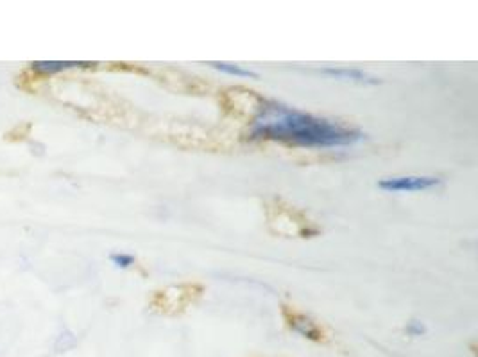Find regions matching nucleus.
<instances>
[{
  "label": "nucleus",
  "instance_id": "nucleus-7",
  "mask_svg": "<svg viewBox=\"0 0 478 357\" xmlns=\"http://www.w3.org/2000/svg\"><path fill=\"white\" fill-rule=\"evenodd\" d=\"M109 259H111V263H113L115 266H118V268H131V266L134 265V261H136L131 254H122V252L111 254Z\"/></svg>",
  "mask_w": 478,
  "mask_h": 357
},
{
  "label": "nucleus",
  "instance_id": "nucleus-6",
  "mask_svg": "<svg viewBox=\"0 0 478 357\" xmlns=\"http://www.w3.org/2000/svg\"><path fill=\"white\" fill-rule=\"evenodd\" d=\"M210 67L215 70L223 72L228 75H235V77H248V79H258V74L248 68H242L240 65H231V63H210Z\"/></svg>",
  "mask_w": 478,
  "mask_h": 357
},
{
  "label": "nucleus",
  "instance_id": "nucleus-3",
  "mask_svg": "<svg viewBox=\"0 0 478 357\" xmlns=\"http://www.w3.org/2000/svg\"><path fill=\"white\" fill-rule=\"evenodd\" d=\"M321 74L330 75L333 79L339 81H349V83H358V84H380L382 81L373 77V75L365 74L362 70H355V68H323Z\"/></svg>",
  "mask_w": 478,
  "mask_h": 357
},
{
  "label": "nucleus",
  "instance_id": "nucleus-9",
  "mask_svg": "<svg viewBox=\"0 0 478 357\" xmlns=\"http://www.w3.org/2000/svg\"><path fill=\"white\" fill-rule=\"evenodd\" d=\"M407 333L411 334V336H421V334L427 333V327H424L421 322L417 320H412L411 324L407 325Z\"/></svg>",
  "mask_w": 478,
  "mask_h": 357
},
{
  "label": "nucleus",
  "instance_id": "nucleus-2",
  "mask_svg": "<svg viewBox=\"0 0 478 357\" xmlns=\"http://www.w3.org/2000/svg\"><path fill=\"white\" fill-rule=\"evenodd\" d=\"M440 178L428 175H403V177H387L378 183V188L389 193H412V191H427L437 188Z\"/></svg>",
  "mask_w": 478,
  "mask_h": 357
},
{
  "label": "nucleus",
  "instance_id": "nucleus-1",
  "mask_svg": "<svg viewBox=\"0 0 478 357\" xmlns=\"http://www.w3.org/2000/svg\"><path fill=\"white\" fill-rule=\"evenodd\" d=\"M253 140H269L305 149H333L355 145L364 138L357 129H349L326 118H319L276 102H264L251 125Z\"/></svg>",
  "mask_w": 478,
  "mask_h": 357
},
{
  "label": "nucleus",
  "instance_id": "nucleus-8",
  "mask_svg": "<svg viewBox=\"0 0 478 357\" xmlns=\"http://www.w3.org/2000/svg\"><path fill=\"white\" fill-rule=\"evenodd\" d=\"M74 345H76V338H74V334L63 333L58 338V341H56V350H58V352H67V350H70Z\"/></svg>",
  "mask_w": 478,
  "mask_h": 357
},
{
  "label": "nucleus",
  "instance_id": "nucleus-5",
  "mask_svg": "<svg viewBox=\"0 0 478 357\" xmlns=\"http://www.w3.org/2000/svg\"><path fill=\"white\" fill-rule=\"evenodd\" d=\"M290 327L296 333L301 334V336L310 338V340H319L321 338V333H319V329L315 327L314 322L305 318V316H294L292 320H290Z\"/></svg>",
  "mask_w": 478,
  "mask_h": 357
},
{
  "label": "nucleus",
  "instance_id": "nucleus-4",
  "mask_svg": "<svg viewBox=\"0 0 478 357\" xmlns=\"http://www.w3.org/2000/svg\"><path fill=\"white\" fill-rule=\"evenodd\" d=\"M90 63H76V61H36L31 65L33 72L40 75H51L58 74L61 70H67V68H76V67H88Z\"/></svg>",
  "mask_w": 478,
  "mask_h": 357
}]
</instances>
